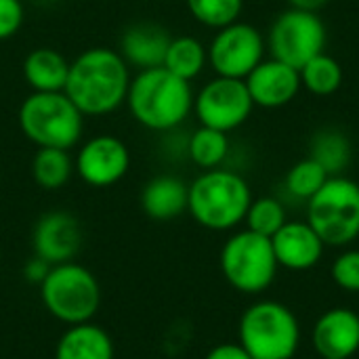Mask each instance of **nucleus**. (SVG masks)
Here are the masks:
<instances>
[{
	"instance_id": "1",
	"label": "nucleus",
	"mask_w": 359,
	"mask_h": 359,
	"mask_svg": "<svg viewBox=\"0 0 359 359\" xmlns=\"http://www.w3.org/2000/svg\"><path fill=\"white\" fill-rule=\"evenodd\" d=\"M130 67L122 55L107 46H93L69 63L65 95L86 118H99L126 103Z\"/></svg>"
},
{
	"instance_id": "2",
	"label": "nucleus",
	"mask_w": 359,
	"mask_h": 359,
	"mask_svg": "<svg viewBox=\"0 0 359 359\" xmlns=\"http://www.w3.org/2000/svg\"><path fill=\"white\" fill-rule=\"evenodd\" d=\"M126 105L141 126L156 133L175 130L194 111L191 82L177 78L166 67L137 72L130 78Z\"/></svg>"
},
{
	"instance_id": "3",
	"label": "nucleus",
	"mask_w": 359,
	"mask_h": 359,
	"mask_svg": "<svg viewBox=\"0 0 359 359\" xmlns=\"http://www.w3.org/2000/svg\"><path fill=\"white\" fill-rule=\"evenodd\" d=\"M252 191L246 179L229 168L204 170L189 183L187 212L210 231H229L244 223Z\"/></svg>"
},
{
	"instance_id": "4",
	"label": "nucleus",
	"mask_w": 359,
	"mask_h": 359,
	"mask_svg": "<svg viewBox=\"0 0 359 359\" xmlns=\"http://www.w3.org/2000/svg\"><path fill=\"white\" fill-rule=\"evenodd\" d=\"M17 120L36 147L72 149L84 133V116L65 93H29L19 105Z\"/></svg>"
},
{
	"instance_id": "5",
	"label": "nucleus",
	"mask_w": 359,
	"mask_h": 359,
	"mask_svg": "<svg viewBox=\"0 0 359 359\" xmlns=\"http://www.w3.org/2000/svg\"><path fill=\"white\" fill-rule=\"evenodd\" d=\"M238 343L252 359H292L301 345V326L284 303L259 301L242 313Z\"/></svg>"
},
{
	"instance_id": "6",
	"label": "nucleus",
	"mask_w": 359,
	"mask_h": 359,
	"mask_svg": "<svg viewBox=\"0 0 359 359\" xmlns=\"http://www.w3.org/2000/svg\"><path fill=\"white\" fill-rule=\"evenodd\" d=\"M44 309L67 326L90 322L101 307V284L84 265L67 261L53 265L40 284Z\"/></svg>"
},
{
	"instance_id": "7",
	"label": "nucleus",
	"mask_w": 359,
	"mask_h": 359,
	"mask_svg": "<svg viewBox=\"0 0 359 359\" xmlns=\"http://www.w3.org/2000/svg\"><path fill=\"white\" fill-rule=\"evenodd\" d=\"M307 223L322 242L343 248L359 238V185L345 177H330L307 202Z\"/></svg>"
},
{
	"instance_id": "8",
	"label": "nucleus",
	"mask_w": 359,
	"mask_h": 359,
	"mask_svg": "<svg viewBox=\"0 0 359 359\" xmlns=\"http://www.w3.org/2000/svg\"><path fill=\"white\" fill-rule=\"evenodd\" d=\"M219 265L229 286L244 294L265 292L280 269L271 238L259 236L250 229H242L227 238L219 255Z\"/></svg>"
},
{
	"instance_id": "9",
	"label": "nucleus",
	"mask_w": 359,
	"mask_h": 359,
	"mask_svg": "<svg viewBox=\"0 0 359 359\" xmlns=\"http://www.w3.org/2000/svg\"><path fill=\"white\" fill-rule=\"evenodd\" d=\"M326 40L328 32L318 13L288 6L273 19L265 42L273 59L301 69L309 59L324 53Z\"/></svg>"
},
{
	"instance_id": "10",
	"label": "nucleus",
	"mask_w": 359,
	"mask_h": 359,
	"mask_svg": "<svg viewBox=\"0 0 359 359\" xmlns=\"http://www.w3.org/2000/svg\"><path fill=\"white\" fill-rule=\"evenodd\" d=\"M208 48V65L217 76L244 80L267 53L263 34L246 21H233L217 29Z\"/></svg>"
},
{
	"instance_id": "11",
	"label": "nucleus",
	"mask_w": 359,
	"mask_h": 359,
	"mask_svg": "<svg viewBox=\"0 0 359 359\" xmlns=\"http://www.w3.org/2000/svg\"><path fill=\"white\" fill-rule=\"evenodd\" d=\"M255 103L244 80L217 76L194 95V114L200 126L231 133L252 114Z\"/></svg>"
},
{
	"instance_id": "12",
	"label": "nucleus",
	"mask_w": 359,
	"mask_h": 359,
	"mask_svg": "<svg viewBox=\"0 0 359 359\" xmlns=\"http://www.w3.org/2000/svg\"><path fill=\"white\" fill-rule=\"evenodd\" d=\"M76 175L90 187H111L120 183L130 168L126 143L114 135H95L86 139L76 158Z\"/></svg>"
},
{
	"instance_id": "13",
	"label": "nucleus",
	"mask_w": 359,
	"mask_h": 359,
	"mask_svg": "<svg viewBox=\"0 0 359 359\" xmlns=\"http://www.w3.org/2000/svg\"><path fill=\"white\" fill-rule=\"evenodd\" d=\"M82 246L80 221L67 210L44 212L32 229L34 257L46 261L48 265H61L74 261Z\"/></svg>"
},
{
	"instance_id": "14",
	"label": "nucleus",
	"mask_w": 359,
	"mask_h": 359,
	"mask_svg": "<svg viewBox=\"0 0 359 359\" xmlns=\"http://www.w3.org/2000/svg\"><path fill=\"white\" fill-rule=\"evenodd\" d=\"M244 82L255 107L263 109H278L288 105L303 88L299 69L273 57L263 59L244 78Z\"/></svg>"
},
{
	"instance_id": "15",
	"label": "nucleus",
	"mask_w": 359,
	"mask_h": 359,
	"mask_svg": "<svg viewBox=\"0 0 359 359\" xmlns=\"http://www.w3.org/2000/svg\"><path fill=\"white\" fill-rule=\"evenodd\" d=\"M313 347L322 359H349L359 351V316L349 307L324 311L313 326Z\"/></svg>"
},
{
	"instance_id": "16",
	"label": "nucleus",
	"mask_w": 359,
	"mask_h": 359,
	"mask_svg": "<svg viewBox=\"0 0 359 359\" xmlns=\"http://www.w3.org/2000/svg\"><path fill=\"white\" fill-rule=\"evenodd\" d=\"M271 246L278 265L290 271H307L316 267L326 248L318 231L307 221H286L271 238Z\"/></svg>"
},
{
	"instance_id": "17",
	"label": "nucleus",
	"mask_w": 359,
	"mask_h": 359,
	"mask_svg": "<svg viewBox=\"0 0 359 359\" xmlns=\"http://www.w3.org/2000/svg\"><path fill=\"white\" fill-rule=\"evenodd\" d=\"M172 36L156 21H135L120 36V55L137 72L162 67Z\"/></svg>"
},
{
	"instance_id": "18",
	"label": "nucleus",
	"mask_w": 359,
	"mask_h": 359,
	"mask_svg": "<svg viewBox=\"0 0 359 359\" xmlns=\"http://www.w3.org/2000/svg\"><path fill=\"white\" fill-rule=\"evenodd\" d=\"M189 185L175 175H158L143 185L141 210L154 221H172L187 212Z\"/></svg>"
},
{
	"instance_id": "19",
	"label": "nucleus",
	"mask_w": 359,
	"mask_h": 359,
	"mask_svg": "<svg viewBox=\"0 0 359 359\" xmlns=\"http://www.w3.org/2000/svg\"><path fill=\"white\" fill-rule=\"evenodd\" d=\"M69 63L72 61H67L57 48H34L23 59V80L32 93H63L69 76Z\"/></svg>"
},
{
	"instance_id": "20",
	"label": "nucleus",
	"mask_w": 359,
	"mask_h": 359,
	"mask_svg": "<svg viewBox=\"0 0 359 359\" xmlns=\"http://www.w3.org/2000/svg\"><path fill=\"white\" fill-rule=\"evenodd\" d=\"M55 359H114V341L93 322L67 326L55 347Z\"/></svg>"
},
{
	"instance_id": "21",
	"label": "nucleus",
	"mask_w": 359,
	"mask_h": 359,
	"mask_svg": "<svg viewBox=\"0 0 359 359\" xmlns=\"http://www.w3.org/2000/svg\"><path fill=\"white\" fill-rule=\"evenodd\" d=\"M351 141L347 133L337 126H324L313 133L309 143V158H313L330 177H339L351 164Z\"/></svg>"
},
{
	"instance_id": "22",
	"label": "nucleus",
	"mask_w": 359,
	"mask_h": 359,
	"mask_svg": "<svg viewBox=\"0 0 359 359\" xmlns=\"http://www.w3.org/2000/svg\"><path fill=\"white\" fill-rule=\"evenodd\" d=\"M208 65V48L194 36H172L164 65L170 74L181 80H196Z\"/></svg>"
},
{
	"instance_id": "23",
	"label": "nucleus",
	"mask_w": 359,
	"mask_h": 359,
	"mask_svg": "<svg viewBox=\"0 0 359 359\" xmlns=\"http://www.w3.org/2000/svg\"><path fill=\"white\" fill-rule=\"evenodd\" d=\"M74 172L76 166L74 158L69 156V149L38 147L32 158V177L36 185H40L42 189L55 191L65 187Z\"/></svg>"
},
{
	"instance_id": "24",
	"label": "nucleus",
	"mask_w": 359,
	"mask_h": 359,
	"mask_svg": "<svg viewBox=\"0 0 359 359\" xmlns=\"http://www.w3.org/2000/svg\"><path fill=\"white\" fill-rule=\"evenodd\" d=\"M299 76H301V86L316 97L334 95L343 86V78H345L341 63L326 50L309 59L299 69Z\"/></svg>"
},
{
	"instance_id": "25",
	"label": "nucleus",
	"mask_w": 359,
	"mask_h": 359,
	"mask_svg": "<svg viewBox=\"0 0 359 359\" xmlns=\"http://www.w3.org/2000/svg\"><path fill=\"white\" fill-rule=\"evenodd\" d=\"M229 147L227 133L208 126L196 128L187 139V156L202 170L219 168L227 160Z\"/></svg>"
},
{
	"instance_id": "26",
	"label": "nucleus",
	"mask_w": 359,
	"mask_h": 359,
	"mask_svg": "<svg viewBox=\"0 0 359 359\" xmlns=\"http://www.w3.org/2000/svg\"><path fill=\"white\" fill-rule=\"evenodd\" d=\"M330 179V175L313 160V158H303L299 160L288 172H286V179H284V187L286 191L297 198V200H303V202H309L322 187L324 183Z\"/></svg>"
},
{
	"instance_id": "27",
	"label": "nucleus",
	"mask_w": 359,
	"mask_h": 359,
	"mask_svg": "<svg viewBox=\"0 0 359 359\" xmlns=\"http://www.w3.org/2000/svg\"><path fill=\"white\" fill-rule=\"evenodd\" d=\"M286 208L284 204L273 198V196H263V198H252L248 212H246V229L265 236V238H273L286 223Z\"/></svg>"
},
{
	"instance_id": "28",
	"label": "nucleus",
	"mask_w": 359,
	"mask_h": 359,
	"mask_svg": "<svg viewBox=\"0 0 359 359\" xmlns=\"http://www.w3.org/2000/svg\"><path fill=\"white\" fill-rule=\"evenodd\" d=\"M191 17L212 29H221L240 19L244 0H185Z\"/></svg>"
},
{
	"instance_id": "29",
	"label": "nucleus",
	"mask_w": 359,
	"mask_h": 359,
	"mask_svg": "<svg viewBox=\"0 0 359 359\" xmlns=\"http://www.w3.org/2000/svg\"><path fill=\"white\" fill-rule=\"evenodd\" d=\"M332 280L341 290L359 292V250H345L334 259Z\"/></svg>"
},
{
	"instance_id": "30",
	"label": "nucleus",
	"mask_w": 359,
	"mask_h": 359,
	"mask_svg": "<svg viewBox=\"0 0 359 359\" xmlns=\"http://www.w3.org/2000/svg\"><path fill=\"white\" fill-rule=\"evenodd\" d=\"M23 4L21 0H0V40L13 38L23 25Z\"/></svg>"
},
{
	"instance_id": "31",
	"label": "nucleus",
	"mask_w": 359,
	"mask_h": 359,
	"mask_svg": "<svg viewBox=\"0 0 359 359\" xmlns=\"http://www.w3.org/2000/svg\"><path fill=\"white\" fill-rule=\"evenodd\" d=\"M204 359H252L240 343H221L212 347Z\"/></svg>"
},
{
	"instance_id": "32",
	"label": "nucleus",
	"mask_w": 359,
	"mask_h": 359,
	"mask_svg": "<svg viewBox=\"0 0 359 359\" xmlns=\"http://www.w3.org/2000/svg\"><path fill=\"white\" fill-rule=\"evenodd\" d=\"M50 267L53 265H48L46 261H42V259H38V257H32L27 263H25V267H23V278L29 282V284H42V280L46 278V273L50 271Z\"/></svg>"
},
{
	"instance_id": "33",
	"label": "nucleus",
	"mask_w": 359,
	"mask_h": 359,
	"mask_svg": "<svg viewBox=\"0 0 359 359\" xmlns=\"http://www.w3.org/2000/svg\"><path fill=\"white\" fill-rule=\"evenodd\" d=\"M288 6L292 8H303V11H313L318 13L320 8H324L330 0H286Z\"/></svg>"
}]
</instances>
